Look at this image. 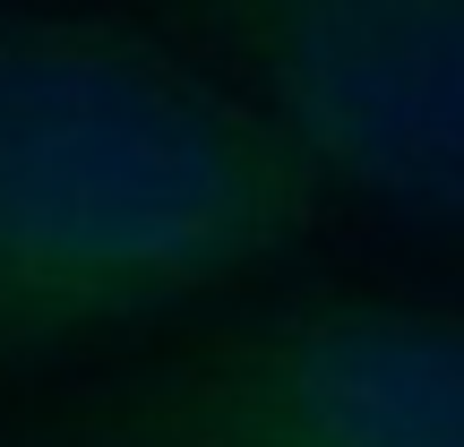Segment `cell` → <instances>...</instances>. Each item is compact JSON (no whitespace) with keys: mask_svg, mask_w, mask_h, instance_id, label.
Here are the masks:
<instances>
[{"mask_svg":"<svg viewBox=\"0 0 464 447\" xmlns=\"http://www.w3.org/2000/svg\"><path fill=\"white\" fill-rule=\"evenodd\" d=\"M335 207L121 0H0V404L258 293Z\"/></svg>","mask_w":464,"mask_h":447,"instance_id":"1","label":"cell"},{"mask_svg":"<svg viewBox=\"0 0 464 447\" xmlns=\"http://www.w3.org/2000/svg\"><path fill=\"white\" fill-rule=\"evenodd\" d=\"M0 447H464V301L293 284L0 404Z\"/></svg>","mask_w":464,"mask_h":447,"instance_id":"2","label":"cell"},{"mask_svg":"<svg viewBox=\"0 0 464 447\" xmlns=\"http://www.w3.org/2000/svg\"><path fill=\"white\" fill-rule=\"evenodd\" d=\"M216 69L327 207L464 249V0H121Z\"/></svg>","mask_w":464,"mask_h":447,"instance_id":"3","label":"cell"}]
</instances>
